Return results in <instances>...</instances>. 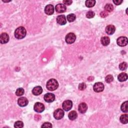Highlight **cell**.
Returning <instances> with one entry per match:
<instances>
[{"mask_svg":"<svg viewBox=\"0 0 128 128\" xmlns=\"http://www.w3.org/2000/svg\"><path fill=\"white\" fill-rule=\"evenodd\" d=\"M48 90L53 91L56 90L59 87V83L56 79H52L48 81L46 85Z\"/></svg>","mask_w":128,"mask_h":128,"instance_id":"6da1fadb","label":"cell"},{"mask_svg":"<svg viewBox=\"0 0 128 128\" xmlns=\"http://www.w3.org/2000/svg\"><path fill=\"white\" fill-rule=\"evenodd\" d=\"M27 32L25 28L23 27H20L16 30L15 36L18 39H22L25 37Z\"/></svg>","mask_w":128,"mask_h":128,"instance_id":"7a4b0ae2","label":"cell"},{"mask_svg":"<svg viewBox=\"0 0 128 128\" xmlns=\"http://www.w3.org/2000/svg\"><path fill=\"white\" fill-rule=\"evenodd\" d=\"M76 39V36L75 34L70 33L67 35L66 36L65 40L66 42L68 44H72L75 42Z\"/></svg>","mask_w":128,"mask_h":128,"instance_id":"3957f363","label":"cell"},{"mask_svg":"<svg viewBox=\"0 0 128 128\" xmlns=\"http://www.w3.org/2000/svg\"><path fill=\"white\" fill-rule=\"evenodd\" d=\"M64 115H65V113H64V111L61 109H59L55 111L54 117L55 119L59 120L62 119L64 117Z\"/></svg>","mask_w":128,"mask_h":128,"instance_id":"277c9868","label":"cell"},{"mask_svg":"<svg viewBox=\"0 0 128 128\" xmlns=\"http://www.w3.org/2000/svg\"><path fill=\"white\" fill-rule=\"evenodd\" d=\"M93 89L95 92L97 93L101 92L104 90V85L101 82H97L94 84Z\"/></svg>","mask_w":128,"mask_h":128,"instance_id":"5b68a950","label":"cell"},{"mask_svg":"<svg viewBox=\"0 0 128 128\" xmlns=\"http://www.w3.org/2000/svg\"><path fill=\"white\" fill-rule=\"evenodd\" d=\"M117 44L120 47H124L128 44V38L126 37H121L117 40Z\"/></svg>","mask_w":128,"mask_h":128,"instance_id":"8992f818","label":"cell"},{"mask_svg":"<svg viewBox=\"0 0 128 128\" xmlns=\"http://www.w3.org/2000/svg\"><path fill=\"white\" fill-rule=\"evenodd\" d=\"M62 107L64 110L66 111H69L73 107V103L71 100H66L63 102Z\"/></svg>","mask_w":128,"mask_h":128,"instance_id":"52a82bcc","label":"cell"},{"mask_svg":"<svg viewBox=\"0 0 128 128\" xmlns=\"http://www.w3.org/2000/svg\"><path fill=\"white\" fill-rule=\"evenodd\" d=\"M34 110L37 113H42L45 110V106L42 103L37 102L36 103L34 107Z\"/></svg>","mask_w":128,"mask_h":128,"instance_id":"ba28073f","label":"cell"},{"mask_svg":"<svg viewBox=\"0 0 128 128\" xmlns=\"http://www.w3.org/2000/svg\"><path fill=\"white\" fill-rule=\"evenodd\" d=\"M55 99V96L52 93H47L44 96V100L47 103H52Z\"/></svg>","mask_w":128,"mask_h":128,"instance_id":"9c48e42d","label":"cell"},{"mask_svg":"<svg viewBox=\"0 0 128 128\" xmlns=\"http://www.w3.org/2000/svg\"><path fill=\"white\" fill-rule=\"evenodd\" d=\"M55 9L57 12L59 13H64L66 11L67 8L65 5L62 4H59L56 5Z\"/></svg>","mask_w":128,"mask_h":128,"instance_id":"30bf717a","label":"cell"},{"mask_svg":"<svg viewBox=\"0 0 128 128\" xmlns=\"http://www.w3.org/2000/svg\"><path fill=\"white\" fill-rule=\"evenodd\" d=\"M28 103H29V101L28 99L25 97H21L18 99V105L22 107H24L27 106Z\"/></svg>","mask_w":128,"mask_h":128,"instance_id":"8fae6325","label":"cell"},{"mask_svg":"<svg viewBox=\"0 0 128 128\" xmlns=\"http://www.w3.org/2000/svg\"><path fill=\"white\" fill-rule=\"evenodd\" d=\"M45 12L48 15H51L54 14V8L52 5H48L45 8Z\"/></svg>","mask_w":128,"mask_h":128,"instance_id":"7c38bea8","label":"cell"},{"mask_svg":"<svg viewBox=\"0 0 128 128\" xmlns=\"http://www.w3.org/2000/svg\"><path fill=\"white\" fill-rule=\"evenodd\" d=\"M9 41V36L7 33H2L0 36V42L2 44H6Z\"/></svg>","mask_w":128,"mask_h":128,"instance_id":"4fadbf2b","label":"cell"},{"mask_svg":"<svg viewBox=\"0 0 128 128\" xmlns=\"http://www.w3.org/2000/svg\"><path fill=\"white\" fill-rule=\"evenodd\" d=\"M88 109L87 105L85 103H82L80 104L78 107V110L82 114L86 113Z\"/></svg>","mask_w":128,"mask_h":128,"instance_id":"5bb4252c","label":"cell"},{"mask_svg":"<svg viewBox=\"0 0 128 128\" xmlns=\"http://www.w3.org/2000/svg\"><path fill=\"white\" fill-rule=\"evenodd\" d=\"M57 22L60 25H65L67 23L65 16L64 15L59 16L57 18Z\"/></svg>","mask_w":128,"mask_h":128,"instance_id":"9a60e30c","label":"cell"},{"mask_svg":"<svg viewBox=\"0 0 128 128\" xmlns=\"http://www.w3.org/2000/svg\"><path fill=\"white\" fill-rule=\"evenodd\" d=\"M116 28L115 27L112 25H108L106 28V32L107 34L111 35H113L115 32Z\"/></svg>","mask_w":128,"mask_h":128,"instance_id":"2e32d148","label":"cell"},{"mask_svg":"<svg viewBox=\"0 0 128 128\" xmlns=\"http://www.w3.org/2000/svg\"><path fill=\"white\" fill-rule=\"evenodd\" d=\"M43 92V89L41 87L37 86L35 87L32 90V93L35 96H38L41 94Z\"/></svg>","mask_w":128,"mask_h":128,"instance_id":"e0dca14e","label":"cell"},{"mask_svg":"<svg viewBox=\"0 0 128 128\" xmlns=\"http://www.w3.org/2000/svg\"><path fill=\"white\" fill-rule=\"evenodd\" d=\"M118 79L120 82H124L126 81L128 79V75L126 73H122L119 74L118 77Z\"/></svg>","mask_w":128,"mask_h":128,"instance_id":"ac0fdd59","label":"cell"},{"mask_svg":"<svg viewBox=\"0 0 128 128\" xmlns=\"http://www.w3.org/2000/svg\"><path fill=\"white\" fill-rule=\"evenodd\" d=\"M101 42L103 46H107L110 43V39L108 37H103L101 39Z\"/></svg>","mask_w":128,"mask_h":128,"instance_id":"d6986e66","label":"cell"},{"mask_svg":"<svg viewBox=\"0 0 128 128\" xmlns=\"http://www.w3.org/2000/svg\"><path fill=\"white\" fill-rule=\"evenodd\" d=\"M78 116V114L77 113V112L75 111H72L71 112H70L69 115H68V117L70 120H72V121H73L75 119H77Z\"/></svg>","mask_w":128,"mask_h":128,"instance_id":"ffe728a7","label":"cell"},{"mask_svg":"<svg viewBox=\"0 0 128 128\" xmlns=\"http://www.w3.org/2000/svg\"><path fill=\"white\" fill-rule=\"evenodd\" d=\"M120 122L123 124H126L128 123V115L127 114L123 115L120 118Z\"/></svg>","mask_w":128,"mask_h":128,"instance_id":"44dd1931","label":"cell"},{"mask_svg":"<svg viewBox=\"0 0 128 128\" xmlns=\"http://www.w3.org/2000/svg\"><path fill=\"white\" fill-rule=\"evenodd\" d=\"M86 6L88 8H91L95 5L96 1L94 0H88L86 1Z\"/></svg>","mask_w":128,"mask_h":128,"instance_id":"7402d4cb","label":"cell"},{"mask_svg":"<svg viewBox=\"0 0 128 128\" xmlns=\"http://www.w3.org/2000/svg\"><path fill=\"white\" fill-rule=\"evenodd\" d=\"M105 9L107 12H111L114 10V7L111 4H107L105 7Z\"/></svg>","mask_w":128,"mask_h":128,"instance_id":"603a6c76","label":"cell"},{"mask_svg":"<svg viewBox=\"0 0 128 128\" xmlns=\"http://www.w3.org/2000/svg\"><path fill=\"white\" fill-rule=\"evenodd\" d=\"M76 18V16L74 14H70L67 16V20L69 22H74Z\"/></svg>","mask_w":128,"mask_h":128,"instance_id":"cb8c5ba5","label":"cell"},{"mask_svg":"<svg viewBox=\"0 0 128 128\" xmlns=\"http://www.w3.org/2000/svg\"><path fill=\"white\" fill-rule=\"evenodd\" d=\"M121 110L124 113H128V101H126L123 103L121 106Z\"/></svg>","mask_w":128,"mask_h":128,"instance_id":"d4e9b609","label":"cell"},{"mask_svg":"<svg viewBox=\"0 0 128 128\" xmlns=\"http://www.w3.org/2000/svg\"><path fill=\"white\" fill-rule=\"evenodd\" d=\"M24 93H25V91L23 89V88H19L16 91V95H17V96H22L24 94Z\"/></svg>","mask_w":128,"mask_h":128,"instance_id":"484cf974","label":"cell"},{"mask_svg":"<svg viewBox=\"0 0 128 128\" xmlns=\"http://www.w3.org/2000/svg\"><path fill=\"white\" fill-rule=\"evenodd\" d=\"M127 63L126 62H123L122 63H121L119 65V68L120 69L122 70V71H124L125 70H126V69L127 68Z\"/></svg>","mask_w":128,"mask_h":128,"instance_id":"4316f807","label":"cell"},{"mask_svg":"<svg viewBox=\"0 0 128 128\" xmlns=\"http://www.w3.org/2000/svg\"><path fill=\"white\" fill-rule=\"evenodd\" d=\"M95 15V14L94 12L93 11H89L86 14V17L88 19H91L94 17V16Z\"/></svg>","mask_w":128,"mask_h":128,"instance_id":"83f0119b","label":"cell"},{"mask_svg":"<svg viewBox=\"0 0 128 128\" xmlns=\"http://www.w3.org/2000/svg\"><path fill=\"white\" fill-rule=\"evenodd\" d=\"M114 78L111 75H109L105 78V81L107 83H110L113 81Z\"/></svg>","mask_w":128,"mask_h":128,"instance_id":"f1b7e54d","label":"cell"},{"mask_svg":"<svg viewBox=\"0 0 128 128\" xmlns=\"http://www.w3.org/2000/svg\"><path fill=\"white\" fill-rule=\"evenodd\" d=\"M24 127V124L22 121H17L15 123L14 127L17 128H21Z\"/></svg>","mask_w":128,"mask_h":128,"instance_id":"f546056e","label":"cell"},{"mask_svg":"<svg viewBox=\"0 0 128 128\" xmlns=\"http://www.w3.org/2000/svg\"><path fill=\"white\" fill-rule=\"evenodd\" d=\"M87 86H86V84L83 83H81L79 85V90H81V91H83L84 90L86 89Z\"/></svg>","mask_w":128,"mask_h":128,"instance_id":"4dcf8cb0","label":"cell"},{"mask_svg":"<svg viewBox=\"0 0 128 128\" xmlns=\"http://www.w3.org/2000/svg\"><path fill=\"white\" fill-rule=\"evenodd\" d=\"M52 125L50 123L46 122L42 126V128H52Z\"/></svg>","mask_w":128,"mask_h":128,"instance_id":"1f68e13d","label":"cell"},{"mask_svg":"<svg viewBox=\"0 0 128 128\" xmlns=\"http://www.w3.org/2000/svg\"><path fill=\"white\" fill-rule=\"evenodd\" d=\"M100 15H101V16L102 18H105V17H106L108 16V12H107L106 11H103V12H102L101 13Z\"/></svg>","mask_w":128,"mask_h":128,"instance_id":"d6a6232c","label":"cell"},{"mask_svg":"<svg viewBox=\"0 0 128 128\" xmlns=\"http://www.w3.org/2000/svg\"><path fill=\"white\" fill-rule=\"evenodd\" d=\"M63 3H64V4H65L66 5H70L72 4V3H73V1H68V0H64V1H63Z\"/></svg>","mask_w":128,"mask_h":128,"instance_id":"836d02e7","label":"cell"},{"mask_svg":"<svg viewBox=\"0 0 128 128\" xmlns=\"http://www.w3.org/2000/svg\"><path fill=\"white\" fill-rule=\"evenodd\" d=\"M123 1L122 0H116V1H113L114 3L116 5H119L120 4H121L123 3Z\"/></svg>","mask_w":128,"mask_h":128,"instance_id":"e575fe53","label":"cell"}]
</instances>
